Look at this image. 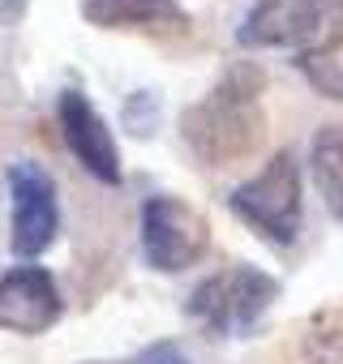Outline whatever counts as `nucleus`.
<instances>
[{
  "mask_svg": "<svg viewBox=\"0 0 343 364\" xmlns=\"http://www.w3.org/2000/svg\"><path fill=\"white\" fill-rule=\"evenodd\" d=\"M266 73L253 65H232L198 103L181 112V137L206 167H236L253 159L266 141L262 112Z\"/></svg>",
  "mask_w": 343,
  "mask_h": 364,
  "instance_id": "obj_1",
  "label": "nucleus"
},
{
  "mask_svg": "<svg viewBox=\"0 0 343 364\" xmlns=\"http://www.w3.org/2000/svg\"><path fill=\"white\" fill-rule=\"evenodd\" d=\"M275 300H279V279L249 262H236V266H223L211 279H202L189 291L185 313L211 338H245V334H253V326L266 317V309Z\"/></svg>",
  "mask_w": 343,
  "mask_h": 364,
  "instance_id": "obj_2",
  "label": "nucleus"
},
{
  "mask_svg": "<svg viewBox=\"0 0 343 364\" xmlns=\"http://www.w3.org/2000/svg\"><path fill=\"white\" fill-rule=\"evenodd\" d=\"M232 210L258 236H266L270 245L287 249L300 236V219H305L300 163H296V154L292 150L270 154V163H262L258 176H249L245 185L232 189Z\"/></svg>",
  "mask_w": 343,
  "mask_h": 364,
  "instance_id": "obj_3",
  "label": "nucleus"
},
{
  "mask_svg": "<svg viewBox=\"0 0 343 364\" xmlns=\"http://www.w3.org/2000/svg\"><path fill=\"white\" fill-rule=\"evenodd\" d=\"M137 240H142V257H146L150 270L181 274V270H189V266H198L206 257L211 223H206L202 210H194L176 193H154L142 206Z\"/></svg>",
  "mask_w": 343,
  "mask_h": 364,
  "instance_id": "obj_4",
  "label": "nucleus"
},
{
  "mask_svg": "<svg viewBox=\"0 0 343 364\" xmlns=\"http://www.w3.org/2000/svg\"><path fill=\"white\" fill-rule=\"evenodd\" d=\"M9 249L18 257H39L60 232L56 180L31 159H18L9 167Z\"/></svg>",
  "mask_w": 343,
  "mask_h": 364,
  "instance_id": "obj_5",
  "label": "nucleus"
},
{
  "mask_svg": "<svg viewBox=\"0 0 343 364\" xmlns=\"http://www.w3.org/2000/svg\"><path fill=\"white\" fill-rule=\"evenodd\" d=\"M56 120L69 154L99 180V185H120V150L112 129L103 124L99 107L82 90H60L56 95Z\"/></svg>",
  "mask_w": 343,
  "mask_h": 364,
  "instance_id": "obj_6",
  "label": "nucleus"
},
{
  "mask_svg": "<svg viewBox=\"0 0 343 364\" xmlns=\"http://www.w3.org/2000/svg\"><path fill=\"white\" fill-rule=\"evenodd\" d=\"M322 31V0H253V9L236 26V43L249 52L266 48H313Z\"/></svg>",
  "mask_w": 343,
  "mask_h": 364,
  "instance_id": "obj_7",
  "label": "nucleus"
},
{
  "mask_svg": "<svg viewBox=\"0 0 343 364\" xmlns=\"http://www.w3.org/2000/svg\"><path fill=\"white\" fill-rule=\"evenodd\" d=\"M60 313H65V304H60L52 270L26 262V266H14L0 279V330L43 334L60 321Z\"/></svg>",
  "mask_w": 343,
  "mask_h": 364,
  "instance_id": "obj_8",
  "label": "nucleus"
},
{
  "mask_svg": "<svg viewBox=\"0 0 343 364\" xmlns=\"http://www.w3.org/2000/svg\"><path fill=\"white\" fill-rule=\"evenodd\" d=\"M82 18L99 31L125 26H185L181 0H82Z\"/></svg>",
  "mask_w": 343,
  "mask_h": 364,
  "instance_id": "obj_9",
  "label": "nucleus"
},
{
  "mask_svg": "<svg viewBox=\"0 0 343 364\" xmlns=\"http://www.w3.org/2000/svg\"><path fill=\"white\" fill-rule=\"evenodd\" d=\"M309 167H313V185L330 210L334 223H343V124H322L309 150Z\"/></svg>",
  "mask_w": 343,
  "mask_h": 364,
  "instance_id": "obj_10",
  "label": "nucleus"
},
{
  "mask_svg": "<svg viewBox=\"0 0 343 364\" xmlns=\"http://www.w3.org/2000/svg\"><path fill=\"white\" fill-rule=\"evenodd\" d=\"M296 69L305 73V82H309L322 99L343 103V26L330 31L322 43L296 52Z\"/></svg>",
  "mask_w": 343,
  "mask_h": 364,
  "instance_id": "obj_11",
  "label": "nucleus"
},
{
  "mask_svg": "<svg viewBox=\"0 0 343 364\" xmlns=\"http://www.w3.org/2000/svg\"><path fill=\"white\" fill-rule=\"evenodd\" d=\"M125 364H189V360H185V351L176 343H154V347H146L142 355H133Z\"/></svg>",
  "mask_w": 343,
  "mask_h": 364,
  "instance_id": "obj_12",
  "label": "nucleus"
},
{
  "mask_svg": "<svg viewBox=\"0 0 343 364\" xmlns=\"http://www.w3.org/2000/svg\"><path fill=\"white\" fill-rule=\"evenodd\" d=\"M26 18V0H0V31H9Z\"/></svg>",
  "mask_w": 343,
  "mask_h": 364,
  "instance_id": "obj_13",
  "label": "nucleus"
}]
</instances>
